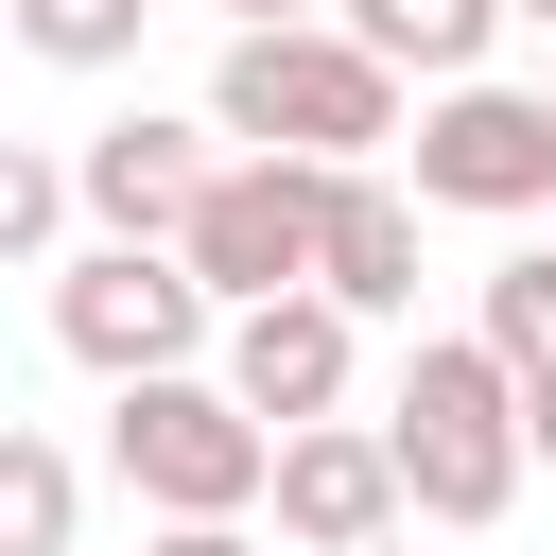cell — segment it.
Segmentation results:
<instances>
[{
	"mask_svg": "<svg viewBox=\"0 0 556 556\" xmlns=\"http://www.w3.org/2000/svg\"><path fill=\"white\" fill-rule=\"evenodd\" d=\"M70 521H87V469L0 417V556H70Z\"/></svg>",
	"mask_w": 556,
	"mask_h": 556,
	"instance_id": "12",
	"label": "cell"
},
{
	"mask_svg": "<svg viewBox=\"0 0 556 556\" xmlns=\"http://www.w3.org/2000/svg\"><path fill=\"white\" fill-rule=\"evenodd\" d=\"M208 139H243V156H330V174H365L382 139H400V70L365 52V35H226V70H208Z\"/></svg>",
	"mask_w": 556,
	"mask_h": 556,
	"instance_id": "2",
	"label": "cell"
},
{
	"mask_svg": "<svg viewBox=\"0 0 556 556\" xmlns=\"http://www.w3.org/2000/svg\"><path fill=\"white\" fill-rule=\"evenodd\" d=\"M330 156H226L208 174V208L174 226V261L226 295V313H261V295H313V243H330Z\"/></svg>",
	"mask_w": 556,
	"mask_h": 556,
	"instance_id": "5",
	"label": "cell"
},
{
	"mask_svg": "<svg viewBox=\"0 0 556 556\" xmlns=\"http://www.w3.org/2000/svg\"><path fill=\"white\" fill-rule=\"evenodd\" d=\"M382 452H400V504H417V521H504L521 469H539V434H521V365H504L486 330H434V348L400 365Z\"/></svg>",
	"mask_w": 556,
	"mask_h": 556,
	"instance_id": "1",
	"label": "cell"
},
{
	"mask_svg": "<svg viewBox=\"0 0 556 556\" xmlns=\"http://www.w3.org/2000/svg\"><path fill=\"white\" fill-rule=\"evenodd\" d=\"M0 35H17V17H0Z\"/></svg>",
	"mask_w": 556,
	"mask_h": 556,
	"instance_id": "21",
	"label": "cell"
},
{
	"mask_svg": "<svg viewBox=\"0 0 556 556\" xmlns=\"http://www.w3.org/2000/svg\"><path fill=\"white\" fill-rule=\"evenodd\" d=\"M330 0H226V35H313Z\"/></svg>",
	"mask_w": 556,
	"mask_h": 556,
	"instance_id": "17",
	"label": "cell"
},
{
	"mask_svg": "<svg viewBox=\"0 0 556 556\" xmlns=\"http://www.w3.org/2000/svg\"><path fill=\"white\" fill-rule=\"evenodd\" d=\"M417 208H486V226H521V208H556V104L539 87H434L417 104Z\"/></svg>",
	"mask_w": 556,
	"mask_h": 556,
	"instance_id": "6",
	"label": "cell"
},
{
	"mask_svg": "<svg viewBox=\"0 0 556 556\" xmlns=\"http://www.w3.org/2000/svg\"><path fill=\"white\" fill-rule=\"evenodd\" d=\"M348 348H365V313H330V295H261V313H226V400L261 417V434H313V417H348Z\"/></svg>",
	"mask_w": 556,
	"mask_h": 556,
	"instance_id": "7",
	"label": "cell"
},
{
	"mask_svg": "<svg viewBox=\"0 0 556 556\" xmlns=\"http://www.w3.org/2000/svg\"><path fill=\"white\" fill-rule=\"evenodd\" d=\"M539 104H556V70H539Z\"/></svg>",
	"mask_w": 556,
	"mask_h": 556,
	"instance_id": "20",
	"label": "cell"
},
{
	"mask_svg": "<svg viewBox=\"0 0 556 556\" xmlns=\"http://www.w3.org/2000/svg\"><path fill=\"white\" fill-rule=\"evenodd\" d=\"M504 17H539V35H556V0H504Z\"/></svg>",
	"mask_w": 556,
	"mask_h": 556,
	"instance_id": "19",
	"label": "cell"
},
{
	"mask_svg": "<svg viewBox=\"0 0 556 556\" xmlns=\"http://www.w3.org/2000/svg\"><path fill=\"white\" fill-rule=\"evenodd\" d=\"M208 174H226V156H208V122H156V104H139V122H104V139L70 156V191H87V226H104V243H174V226L208 208Z\"/></svg>",
	"mask_w": 556,
	"mask_h": 556,
	"instance_id": "8",
	"label": "cell"
},
{
	"mask_svg": "<svg viewBox=\"0 0 556 556\" xmlns=\"http://www.w3.org/2000/svg\"><path fill=\"white\" fill-rule=\"evenodd\" d=\"M330 35H365V52L417 70V87H469L486 35H504V0H330Z\"/></svg>",
	"mask_w": 556,
	"mask_h": 556,
	"instance_id": "11",
	"label": "cell"
},
{
	"mask_svg": "<svg viewBox=\"0 0 556 556\" xmlns=\"http://www.w3.org/2000/svg\"><path fill=\"white\" fill-rule=\"evenodd\" d=\"M104 469H122L156 521H243V504H278V434H261L208 365H191V382H122Z\"/></svg>",
	"mask_w": 556,
	"mask_h": 556,
	"instance_id": "3",
	"label": "cell"
},
{
	"mask_svg": "<svg viewBox=\"0 0 556 556\" xmlns=\"http://www.w3.org/2000/svg\"><path fill=\"white\" fill-rule=\"evenodd\" d=\"M313 295L330 313H417V191L348 174L330 191V243H313Z\"/></svg>",
	"mask_w": 556,
	"mask_h": 556,
	"instance_id": "10",
	"label": "cell"
},
{
	"mask_svg": "<svg viewBox=\"0 0 556 556\" xmlns=\"http://www.w3.org/2000/svg\"><path fill=\"white\" fill-rule=\"evenodd\" d=\"M400 521V452H382V417H313V434H278V539L295 556H365Z\"/></svg>",
	"mask_w": 556,
	"mask_h": 556,
	"instance_id": "9",
	"label": "cell"
},
{
	"mask_svg": "<svg viewBox=\"0 0 556 556\" xmlns=\"http://www.w3.org/2000/svg\"><path fill=\"white\" fill-rule=\"evenodd\" d=\"M87 191H70V156H35V139H0V261H35L52 226H70Z\"/></svg>",
	"mask_w": 556,
	"mask_h": 556,
	"instance_id": "15",
	"label": "cell"
},
{
	"mask_svg": "<svg viewBox=\"0 0 556 556\" xmlns=\"http://www.w3.org/2000/svg\"><path fill=\"white\" fill-rule=\"evenodd\" d=\"M521 434H539V469H556V382H539V400H521Z\"/></svg>",
	"mask_w": 556,
	"mask_h": 556,
	"instance_id": "18",
	"label": "cell"
},
{
	"mask_svg": "<svg viewBox=\"0 0 556 556\" xmlns=\"http://www.w3.org/2000/svg\"><path fill=\"white\" fill-rule=\"evenodd\" d=\"M0 17H17V52H52V70H122L156 0H0Z\"/></svg>",
	"mask_w": 556,
	"mask_h": 556,
	"instance_id": "14",
	"label": "cell"
},
{
	"mask_svg": "<svg viewBox=\"0 0 556 556\" xmlns=\"http://www.w3.org/2000/svg\"><path fill=\"white\" fill-rule=\"evenodd\" d=\"M208 330H226V295H208L174 243H87V261L52 278V348L104 365V382H191Z\"/></svg>",
	"mask_w": 556,
	"mask_h": 556,
	"instance_id": "4",
	"label": "cell"
},
{
	"mask_svg": "<svg viewBox=\"0 0 556 556\" xmlns=\"http://www.w3.org/2000/svg\"><path fill=\"white\" fill-rule=\"evenodd\" d=\"M139 556H261V539H243V521H156Z\"/></svg>",
	"mask_w": 556,
	"mask_h": 556,
	"instance_id": "16",
	"label": "cell"
},
{
	"mask_svg": "<svg viewBox=\"0 0 556 556\" xmlns=\"http://www.w3.org/2000/svg\"><path fill=\"white\" fill-rule=\"evenodd\" d=\"M504 365H521V400L556 382V243H521V261H486V313H469Z\"/></svg>",
	"mask_w": 556,
	"mask_h": 556,
	"instance_id": "13",
	"label": "cell"
}]
</instances>
